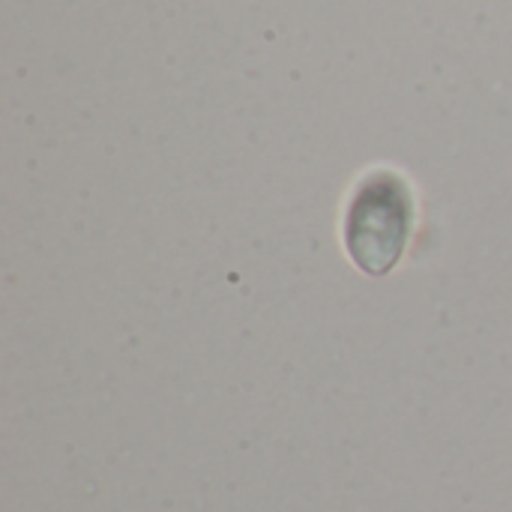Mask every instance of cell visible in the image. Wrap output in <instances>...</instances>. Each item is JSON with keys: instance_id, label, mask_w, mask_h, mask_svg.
<instances>
[{"instance_id": "obj_1", "label": "cell", "mask_w": 512, "mask_h": 512, "mask_svg": "<svg viewBox=\"0 0 512 512\" xmlns=\"http://www.w3.org/2000/svg\"><path fill=\"white\" fill-rule=\"evenodd\" d=\"M414 231L411 186L393 171H372L360 180L345 213V249L372 276L390 273Z\"/></svg>"}]
</instances>
